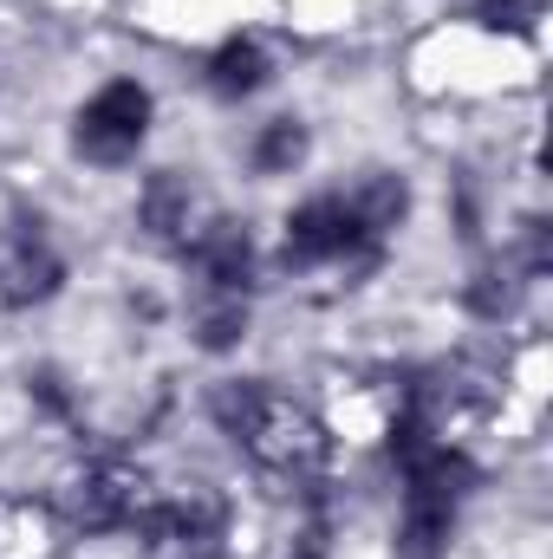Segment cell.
Here are the masks:
<instances>
[{
	"label": "cell",
	"mask_w": 553,
	"mask_h": 559,
	"mask_svg": "<svg viewBox=\"0 0 553 559\" xmlns=\"http://www.w3.org/2000/svg\"><path fill=\"white\" fill-rule=\"evenodd\" d=\"M156 131V92L138 72H111L105 85H92L72 111V156L85 169H131L143 156V143Z\"/></svg>",
	"instance_id": "6da1fadb"
},
{
	"label": "cell",
	"mask_w": 553,
	"mask_h": 559,
	"mask_svg": "<svg viewBox=\"0 0 553 559\" xmlns=\"http://www.w3.org/2000/svg\"><path fill=\"white\" fill-rule=\"evenodd\" d=\"M268 85H274V52H268L261 33L235 26V33H222V39L209 46V59H202V92H209L215 105H248V98H261Z\"/></svg>",
	"instance_id": "7a4b0ae2"
},
{
	"label": "cell",
	"mask_w": 553,
	"mask_h": 559,
	"mask_svg": "<svg viewBox=\"0 0 553 559\" xmlns=\"http://www.w3.org/2000/svg\"><path fill=\"white\" fill-rule=\"evenodd\" d=\"M248 332H255V306H248L242 293H202V286H196V299H189V345H196L202 358L242 352Z\"/></svg>",
	"instance_id": "3957f363"
},
{
	"label": "cell",
	"mask_w": 553,
	"mask_h": 559,
	"mask_svg": "<svg viewBox=\"0 0 553 559\" xmlns=\"http://www.w3.org/2000/svg\"><path fill=\"white\" fill-rule=\"evenodd\" d=\"M306 156H313V124L293 118V111H280V118H268V124H255V138H248V150H242V163L255 169V182L299 176Z\"/></svg>",
	"instance_id": "277c9868"
},
{
	"label": "cell",
	"mask_w": 553,
	"mask_h": 559,
	"mask_svg": "<svg viewBox=\"0 0 553 559\" xmlns=\"http://www.w3.org/2000/svg\"><path fill=\"white\" fill-rule=\"evenodd\" d=\"M541 13H548V0H475V26L482 33H502V39H515V33H534L541 26Z\"/></svg>",
	"instance_id": "5b68a950"
}]
</instances>
